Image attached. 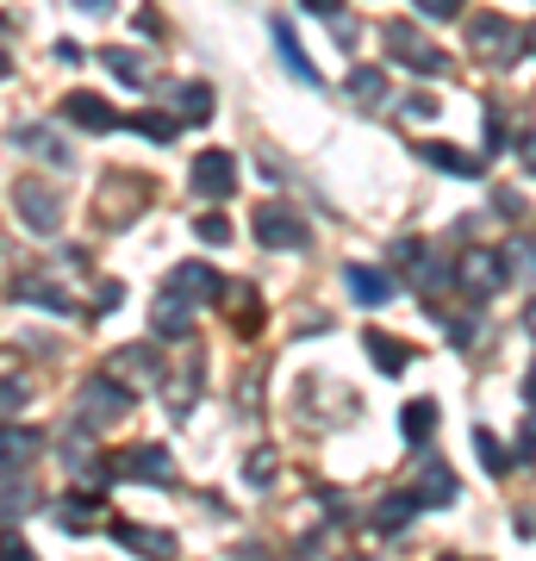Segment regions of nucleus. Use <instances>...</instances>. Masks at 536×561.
<instances>
[{
  "mask_svg": "<svg viewBox=\"0 0 536 561\" xmlns=\"http://www.w3.org/2000/svg\"><path fill=\"white\" fill-rule=\"evenodd\" d=\"M343 287H350L362 306H387L394 300V275L375 268V262H350V268H343Z\"/></svg>",
  "mask_w": 536,
  "mask_h": 561,
  "instance_id": "obj_12",
  "label": "nucleus"
},
{
  "mask_svg": "<svg viewBox=\"0 0 536 561\" xmlns=\"http://www.w3.org/2000/svg\"><path fill=\"white\" fill-rule=\"evenodd\" d=\"M306 219L287 213V206H256V243L262 250H306Z\"/></svg>",
  "mask_w": 536,
  "mask_h": 561,
  "instance_id": "obj_8",
  "label": "nucleus"
},
{
  "mask_svg": "<svg viewBox=\"0 0 536 561\" xmlns=\"http://www.w3.org/2000/svg\"><path fill=\"white\" fill-rule=\"evenodd\" d=\"M20 144H32L38 157H50L57 169H69V144H62V138H50V131H38V125H25V131H20Z\"/></svg>",
  "mask_w": 536,
  "mask_h": 561,
  "instance_id": "obj_29",
  "label": "nucleus"
},
{
  "mask_svg": "<svg viewBox=\"0 0 536 561\" xmlns=\"http://www.w3.org/2000/svg\"><path fill=\"white\" fill-rule=\"evenodd\" d=\"M162 287H169L175 300H187V306H206V300H219V294H225L219 268H206V262H175Z\"/></svg>",
  "mask_w": 536,
  "mask_h": 561,
  "instance_id": "obj_9",
  "label": "nucleus"
},
{
  "mask_svg": "<svg viewBox=\"0 0 536 561\" xmlns=\"http://www.w3.org/2000/svg\"><path fill=\"white\" fill-rule=\"evenodd\" d=\"M76 13H94V20H113V13H119V0H76Z\"/></svg>",
  "mask_w": 536,
  "mask_h": 561,
  "instance_id": "obj_39",
  "label": "nucleus"
},
{
  "mask_svg": "<svg viewBox=\"0 0 536 561\" xmlns=\"http://www.w3.org/2000/svg\"><path fill=\"white\" fill-rule=\"evenodd\" d=\"M524 319H531V337H536V306H531V312H524Z\"/></svg>",
  "mask_w": 536,
  "mask_h": 561,
  "instance_id": "obj_46",
  "label": "nucleus"
},
{
  "mask_svg": "<svg viewBox=\"0 0 536 561\" xmlns=\"http://www.w3.org/2000/svg\"><path fill=\"white\" fill-rule=\"evenodd\" d=\"M113 368H119V375H132L138 387H157V381H162V356H157V343H125L119 356H113Z\"/></svg>",
  "mask_w": 536,
  "mask_h": 561,
  "instance_id": "obj_14",
  "label": "nucleus"
},
{
  "mask_svg": "<svg viewBox=\"0 0 536 561\" xmlns=\"http://www.w3.org/2000/svg\"><path fill=\"white\" fill-rule=\"evenodd\" d=\"M0 561H32V549L20 537H0Z\"/></svg>",
  "mask_w": 536,
  "mask_h": 561,
  "instance_id": "obj_42",
  "label": "nucleus"
},
{
  "mask_svg": "<svg viewBox=\"0 0 536 561\" xmlns=\"http://www.w3.org/2000/svg\"><path fill=\"white\" fill-rule=\"evenodd\" d=\"M69 125H81V131H119L125 125V113L106 94H88V88H76V94H62V106H57Z\"/></svg>",
  "mask_w": 536,
  "mask_h": 561,
  "instance_id": "obj_6",
  "label": "nucleus"
},
{
  "mask_svg": "<svg viewBox=\"0 0 536 561\" xmlns=\"http://www.w3.org/2000/svg\"><path fill=\"white\" fill-rule=\"evenodd\" d=\"M418 13H424V20H456L461 13V0H412Z\"/></svg>",
  "mask_w": 536,
  "mask_h": 561,
  "instance_id": "obj_36",
  "label": "nucleus"
},
{
  "mask_svg": "<svg viewBox=\"0 0 536 561\" xmlns=\"http://www.w3.org/2000/svg\"><path fill=\"white\" fill-rule=\"evenodd\" d=\"M132 131H138V138H150V144H175L181 138V119L175 113H132Z\"/></svg>",
  "mask_w": 536,
  "mask_h": 561,
  "instance_id": "obj_25",
  "label": "nucleus"
},
{
  "mask_svg": "<svg viewBox=\"0 0 536 561\" xmlns=\"http://www.w3.org/2000/svg\"><path fill=\"white\" fill-rule=\"evenodd\" d=\"M100 518H106V505H100L94 493H69V500H57V524L69 530V537H88Z\"/></svg>",
  "mask_w": 536,
  "mask_h": 561,
  "instance_id": "obj_16",
  "label": "nucleus"
},
{
  "mask_svg": "<svg viewBox=\"0 0 536 561\" xmlns=\"http://www.w3.org/2000/svg\"><path fill=\"white\" fill-rule=\"evenodd\" d=\"M505 275H512V268H505V256H493V250H468V256H461V268H456V287L468 294V300H487V294H499V287H505Z\"/></svg>",
  "mask_w": 536,
  "mask_h": 561,
  "instance_id": "obj_7",
  "label": "nucleus"
},
{
  "mask_svg": "<svg viewBox=\"0 0 536 561\" xmlns=\"http://www.w3.org/2000/svg\"><path fill=\"white\" fill-rule=\"evenodd\" d=\"M175 119L181 125H206L213 119V88H206V81H181L175 88Z\"/></svg>",
  "mask_w": 536,
  "mask_h": 561,
  "instance_id": "obj_21",
  "label": "nucleus"
},
{
  "mask_svg": "<svg viewBox=\"0 0 536 561\" xmlns=\"http://www.w3.org/2000/svg\"><path fill=\"white\" fill-rule=\"evenodd\" d=\"M475 456L487 461V474H505V468H512V456L499 449V437H493V431H487V424H480V431H475Z\"/></svg>",
  "mask_w": 536,
  "mask_h": 561,
  "instance_id": "obj_30",
  "label": "nucleus"
},
{
  "mask_svg": "<svg viewBox=\"0 0 536 561\" xmlns=\"http://www.w3.org/2000/svg\"><path fill=\"white\" fill-rule=\"evenodd\" d=\"M275 44H281V57H287V76L306 81V88H318V69H312V57L299 50V38H294V25L287 20H275Z\"/></svg>",
  "mask_w": 536,
  "mask_h": 561,
  "instance_id": "obj_22",
  "label": "nucleus"
},
{
  "mask_svg": "<svg viewBox=\"0 0 536 561\" xmlns=\"http://www.w3.org/2000/svg\"><path fill=\"white\" fill-rule=\"evenodd\" d=\"M499 256H505V268H512V275L536 280V238H512L505 250H499Z\"/></svg>",
  "mask_w": 536,
  "mask_h": 561,
  "instance_id": "obj_28",
  "label": "nucleus"
},
{
  "mask_svg": "<svg viewBox=\"0 0 536 561\" xmlns=\"http://www.w3.org/2000/svg\"><path fill=\"white\" fill-rule=\"evenodd\" d=\"M106 69H113V81H125V88H150V69H144L138 50H106Z\"/></svg>",
  "mask_w": 536,
  "mask_h": 561,
  "instance_id": "obj_26",
  "label": "nucleus"
},
{
  "mask_svg": "<svg viewBox=\"0 0 536 561\" xmlns=\"http://www.w3.org/2000/svg\"><path fill=\"white\" fill-rule=\"evenodd\" d=\"M13 76V57H7V20H0V81Z\"/></svg>",
  "mask_w": 536,
  "mask_h": 561,
  "instance_id": "obj_44",
  "label": "nucleus"
},
{
  "mask_svg": "<svg viewBox=\"0 0 536 561\" xmlns=\"http://www.w3.org/2000/svg\"><path fill=\"white\" fill-rule=\"evenodd\" d=\"M306 13H318V20H343V0H299Z\"/></svg>",
  "mask_w": 536,
  "mask_h": 561,
  "instance_id": "obj_40",
  "label": "nucleus"
},
{
  "mask_svg": "<svg viewBox=\"0 0 536 561\" xmlns=\"http://www.w3.org/2000/svg\"><path fill=\"white\" fill-rule=\"evenodd\" d=\"M194 238L213 243V250H225V243H231V225H225L219 213H199V219H194Z\"/></svg>",
  "mask_w": 536,
  "mask_h": 561,
  "instance_id": "obj_31",
  "label": "nucleus"
},
{
  "mask_svg": "<svg viewBox=\"0 0 536 561\" xmlns=\"http://www.w3.org/2000/svg\"><path fill=\"white\" fill-rule=\"evenodd\" d=\"M13 300H32L44 312H57V319H76V300L62 287H50V280H13Z\"/></svg>",
  "mask_w": 536,
  "mask_h": 561,
  "instance_id": "obj_20",
  "label": "nucleus"
},
{
  "mask_svg": "<svg viewBox=\"0 0 536 561\" xmlns=\"http://www.w3.org/2000/svg\"><path fill=\"white\" fill-rule=\"evenodd\" d=\"M418 157L437 162L443 175H456V181H480V175H487V169H480V157H468V150H456V144H418Z\"/></svg>",
  "mask_w": 536,
  "mask_h": 561,
  "instance_id": "obj_17",
  "label": "nucleus"
},
{
  "mask_svg": "<svg viewBox=\"0 0 536 561\" xmlns=\"http://www.w3.org/2000/svg\"><path fill=\"white\" fill-rule=\"evenodd\" d=\"M505 144H512V125H505L499 106H487V150H505Z\"/></svg>",
  "mask_w": 536,
  "mask_h": 561,
  "instance_id": "obj_34",
  "label": "nucleus"
},
{
  "mask_svg": "<svg viewBox=\"0 0 536 561\" xmlns=\"http://www.w3.org/2000/svg\"><path fill=\"white\" fill-rule=\"evenodd\" d=\"M531 44H536V38H531Z\"/></svg>",
  "mask_w": 536,
  "mask_h": 561,
  "instance_id": "obj_48",
  "label": "nucleus"
},
{
  "mask_svg": "<svg viewBox=\"0 0 536 561\" xmlns=\"http://www.w3.org/2000/svg\"><path fill=\"white\" fill-rule=\"evenodd\" d=\"M406 119H437V101H431V94H412V101H406Z\"/></svg>",
  "mask_w": 536,
  "mask_h": 561,
  "instance_id": "obj_38",
  "label": "nucleus"
},
{
  "mask_svg": "<svg viewBox=\"0 0 536 561\" xmlns=\"http://www.w3.org/2000/svg\"><path fill=\"white\" fill-rule=\"evenodd\" d=\"M25 393H32V387H25L20 375H0V419H7V412H20Z\"/></svg>",
  "mask_w": 536,
  "mask_h": 561,
  "instance_id": "obj_33",
  "label": "nucleus"
},
{
  "mask_svg": "<svg viewBox=\"0 0 536 561\" xmlns=\"http://www.w3.org/2000/svg\"><path fill=\"white\" fill-rule=\"evenodd\" d=\"M243 481H250V486L275 481V449H250V461H243Z\"/></svg>",
  "mask_w": 536,
  "mask_h": 561,
  "instance_id": "obj_32",
  "label": "nucleus"
},
{
  "mask_svg": "<svg viewBox=\"0 0 536 561\" xmlns=\"http://www.w3.org/2000/svg\"><path fill=\"white\" fill-rule=\"evenodd\" d=\"M362 343H368V356H375V368H380V375H406V368L418 362V350H412V343L387 337V331H362Z\"/></svg>",
  "mask_w": 536,
  "mask_h": 561,
  "instance_id": "obj_15",
  "label": "nucleus"
},
{
  "mask_svg": "<svg viewBox=\"0 0 536 561\" xmlns=\"http://www.w3.org/2000/svg\"><path fill=\"white\" fill-rule=\"evenodd\" d=\"M475 337H480L475 312H461V319H449V343H475Z\"/></svg>",
  "mask_w": 536,
  "mask_h": 561,
  "instance_id": "obj_37",
  "label": "nucleus"
},
{
  "mask_svg": "<svg viewBox=\"0 0 536 561\" xmlns=\"http://www.w3.org/2000/svg\"><path fill=\"white\" fill-rule=\"evenodd\" d=\"M113 474H125V481H138V486H169L175 481V461H169L162 443H138V449L113 456Z\"/></svg>",
  "mask_w": 536,
  "mask_h": 561,
  "instance_id": "obj_5",
  "label": "nucleus"
},
{
  "mask_svg": "<svg viewBox=\"0 0 536 561\" xmlns=\"http://www.w3.org/2000/svg\"><path fill=\"white\" fill-rule=\"evenodd\" d=\"M194 194L199 201H231V194H238V162L225 157V150L194 157Z\"/></svg>",
  "mask_w": 536,
  "mask_h": 561,
  "instance_id": "obj_10",
  "label": "nucleus"
},
{
  "mask_svg": "<svg viewBox=\"0 0 536 561\" xmlns=\"http://www.w3.org/2000/svg\"><path fill=\"white\" fill-rule=\"evenodd\" d=\"M44 456V431H25V424H0V468H32Z\"/></svg>",
  "mask_w": 536,
  "mask_h": 561,
  "instance_id": "obj_13",
  "label": "nucleus"
},
{
  "mask_svg": "<svg viewBox=\"0 0 536 561\" xmlns=\"http://www.w3.org/2000/svg\"><path fill=\"white\" fill-rule=\"evenodd\" d=\"M13 206H20V219L32 238H57L62 225V206H57V187H44L38 175H25L20 187H13Z\"/></svg>",
  "mask_w": 536,
  "mask_h": 561,
  "instance_id": "obj_3",
  "label": "nucleus"
},
{
  "mask_svg": "<svg viewBox=\"0 0 536 561\" xmlns=\"http://www.w3.org/2000/svg\"><path fill=\"white\" fill-rule=\"evenodd\" d=\"M412 500H418V505H456V474H449L443 461H424V468H418Z\"/></svg>",
  "mask_w": 536,
  "mask_h": 561,
  "instance_id": "obj_18",
  "label": "nucleus"
},
{
  "mask_svg": "<svg viewBox=\"0 0 536 561\" xmlns=\"http://www.w3.org/2000/svg\"><path fill=\"white\" fill-rule=\"evenodd\" d=\"M449 561H456V556H449Z\"/></svg>",
  "mask_w": 536,
  "mask_h": 561,
  "instance_id": "obj_47",
  "label": "nucleus"
},
{
  "mask_svg": "<svg viewBox=\"0 0 536 561\" xmlns=\"http://www.w3.org/2000/svg\"><path fill=\"white\" fill-rule=\"evenodd\" d=\"M350 101H362V106L387 101V69H356V76H350Z\"/></svg>",
  "mask_w": 536,
  "mask_h": 561,
  "instance_id": "obj_27",
  "label": "nucleus"
},
{
  "mask_svg": "<svg viewBox=\"0 0 536 561\" xmlns=\"http://www.w3.org/2000/svg\"><path fill=\"white\" fill-rule=\"evenodd\" d=\"M132 400H138V393H132L119 375H88V381H81V431H100V424L125 419Z\"/></svg>",
  "mask_w": 536,
  "mask_h": 561,
  "instance_id": "obj_2",
  "label": "nucleus"
},
{
  "mask_svg": "<svg viewBox=\"0 0 536 561\" xmlns=\"http://www.w3.org/2000/svg\"><path fill=\"white\" fill-rule=\"evenodd\" d=\"M113 537L119 542H132V549H138V556H175V537H162V530H138V524H113Z\"/></svg>",
  "mask_w": 536,
  "mask_h": 561,
  "instance_id": "obj_24",
  "label": "nucleus"
},
{
  "mask_svg": "<svg viewBox=\"0 0 536 561\" xmlns=\"http://www.w3.org/2000/svg\"><path fill=\"white\" fill-rule=\"evenodd\" d=\"M387 57L394 62H412L418 76H449V57H443L437 44L412 32V25H387Z\"/></svg>",
  "mask_w": 536,
  "mask_h": 561,
  "instance_id": "obj_4",
  "label": "nucleus"
},
{
  "mask_svg": "<svg viewBox=\"0 0 536 561\" xmlns=\"http://www.w3.org/2000/svg\"><path fill=\"white\" fill-rule=\"evenodd\" d=\"M399 437L412 443V449H424V443L437 437V400H412L406 412H399Z\"/></svg>",
  "mask_w": 536,
  "mask_h": 561,
  "instance_id": "obj_19",
  "label": "nucleus"
},
{
  "mask_svg": "<svg viewBox=\"0 0 536 561\" xmlns=\"http://www.w3.org/2000/svg\"><path fill=\"white\" fill-rule=\"evenodd\" d=\"M418 512H424V505H418L412 493H387V500L375 505V530H387V537H394V530H406Z\"/></svg>",
  "mask_w": 536,
  "mask_h": 561,
  "instance_id": "obj_23",
  "label": "nucleus"
},
{
  "mask_svg": "<svg viewBox=\"0 0 536 561\" xmlns=\"http://www.w3.org/2000/svg\"><path fill=\"white\" fill-rule=\"evenodd\" d=\"M524 405L536 412V362H531V375H524Z\"/></svg>",
  "mask_w": 536,
  "mask_h": 561,
  "instance_id": "obj_45",
  "label": "nucleus"
},
{
  "mask_svg": "<svg viewBox=\"0 0 536 561\" xmlns=\"http://www.w3.org/2000/svg\"><path fill=\"white\" fill-rule=\"evenodd\" d=\"M468 50H475L487 69H512L524 38H517V25L505 20V13H475V20H468Z\"/></svg>",
  "mask_w": 536,
  "mask_h": 561,
  "instance_id": "obj_1",
  "label": "nucleus"
},
{
  "mask_svg": "<svg viewBox=\"0 0 536 561\" xmlns=\"http://www.w3.org/2000/svg\"><path fill=\"white\" fill-rule=\"evenodd\" d=\"M194 312H199V306L175 300V294L162 287V294H157V312H150V331H157V337H169V343H187V337H194Z\"/></svg>",
  "mask_w": 536,
  "mask_h": 561,
  "instance_id": "obj_11",
  "label": "nucleus"
},
{
  "mask_svg": "<svg viewBox=\"0 0 536 561\" xmlns=\"http://www.w3.org/2000/svg\"><path fill=\"white\" fill-rule=\"evenodd\" d=\"M25 505H32V486H25V481L7 486V481H0V512H25Z\"/></svg>",
  "mask_w": 536,
  "mask_h": 561,
  "instance_id": "obj_35",
  "label": "nucleus"
},
{
  "mask_svg": "<svg viewBox=\"0 0 536 561\" xmlns=\"http://www.w3.org/2000/svg\"><path fill=\"white\" fill-rule=\"evenodd\" d=\"M517 449H524V468H536V419L524 424V443H517Z\"/></svg>",
  "mask_w": 536,
  "mask_h": 561,
  "instance_id": "obj_43",
  "label": "nucleus"
},
{
  "mask_svg": "<svg viewBox=\"0 0 536 561\" xmlns=\"http://www.w3.org/2000/svg\"><path fill=\"white\" fill-rule=\"evenodd\" d=\"M125 300V287H119V280H106V287H100V294H94V306H100V312H113V306H119Z\"/></svg>",
  "mask_w": 536,
  "mask_h": 561,
  "instance_id": "obj_41",
  "label": "nucleus"
}]
</instances>
